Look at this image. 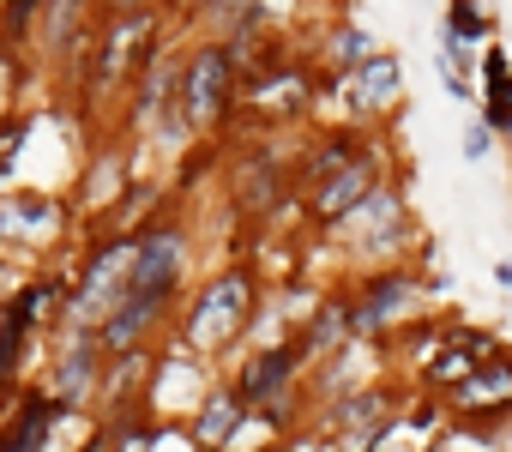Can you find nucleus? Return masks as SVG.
Instances as JSON below:
<instances>
[{"instance_id": "obj_13", "label": "nucleus", "mask_w": 512, "mask_h": 452, "mask_svg": "<svg viewBox=\"0 0 512 452\" xmlns=\"http://www.w3.org/2000/svg\"><path fill=\"white\" fill-rule=\"evenodd\" d=\"M61 416H67V404L55 392H19L13 416L0 422V452H49Z\"/></svg>"}, {"instance_id": "obj_4", "label": "nucleus", "mask_w": 512, "mask_h": 452, "mask_svg": "<svg viewBox=\"0 0 512 452\" xmlns=\"http://www.w3.org/2000/svg\"><path fill=\"white\" fill-rule=\"evenodd\" d=\"M338 230H350L356 242L350 248H362L374 266H386L392 254H404V242H410V205H404V187L398 181H380Z\"/></svg>"}, {"instance_id": "obj_2", "label": "nucleus", "mask_w": 512, "mask_h": 452, "mask_svg": "<svg viewBox=\"0 0 512 452\" xmlns=\"http://www.w3.org/2000/svg\"><path fill=\"white\" fill-rule=\"evenodd\" d=\"M241 91H247V79H241V67H235L229 43H223V37H205V43L181 61L175 109L187 115V127H193V133H211L217 121H229V115L241 109Z\"/></svg>"}, {"instance_id": "obj_10", "label": "nucleus", "mask_w": 512, "mask_h": 452, "mask_svg": "<svg viewBox=\"0 0 512 452\" xmlns=\"http://www.w3.org/2000/svg\"><path fill=\"white\" fill-rule=\"evenodd\" d=\"M302 0H193V19L211 37H266L278 19H290Z\"/></svg>"}, {"instance_id": "obj_8", "label": "nucleus", "mask_w": 512, "mask_h": 452, "mask_svg": "<svg viewBox=\"0 0 512 452\" xmlns=\"http://www.w3.org/2000/svg\"><path fill=\"white\" fill-rule=\"evenodd\" d=\"M380 181H386V151H380V145H368L356 163H344L338 175H326L320 187H308V211L326 223V230H338V223H344V217H350L374 187H380Z\"/></svg>"}, {"instance_id": "obj_1", "label": "nucleus", "mask_w": 512, "mask_h": 452, "mask_svg": "<svg viewBox=\"0 0 512 452\" xmlns=\"http://www.w3.org/2000/svg\"><path fill=\"white\" fill-rule=\"evenodd\" d=\"M253 308H260L253 278H247V272H217L205 290H193V302H187V314H181V350H187V356H217V350H229V344L247 332Z\"/></svg>"}, {"instance_id": "obj_24", "label": "nucleus", "mask_w": 512, "mask_h": 452, "mask_svg": "<svg viewBox=\"0 0 512 452\" xmlns=\"http://www.w3.org/2000/svg\"><path fill=\"white\" fill-rule=\"evenodd\" d=\"M43 7H49V0H0V31H7V43L31 37L43 25Z\"/></svg>"}, {"instance_id": "obj_19", "label": "nucleus", "mask_w": 512, "mask_h": 452, "mask_svg": "<svg viewBox=\"0 0 512 452\" xmlns=\"http://www.w3.org/2000/svg\"><path fill=\"white\" fill-rule=\"evenodd\" d=\"M43 43H49V55H67V49H91V37H85V0H49L43 7Z\"/></svg>"}, {"instance_id": "obj_27", "label": "nucleus", "mask_w": 512, "mask_h": 452, "mask_svg": "<svg viewBox=\"0 0 512 452\" xmlns=\"http://www.w3.org/2000/svg\"><path fill=\"white\" fill-rule=\"evenodd\" d=\"M494 284H500V290H512V260H494Z\"/></svg>"}, {"instance_id": "obj_16", "label": "nucleus", "mask_w": 512, "mask_h": 452, "mask_svg": "<svg viewBox=\"0 0 512 452\" xmlns=\"http://www.w3.org/2000/svg\"><path fill=\"white\" fill-rule=\"evenodd\" d=\"M61 230V205L49 193H7L0 199V242H19V248H43Z\"/></svg>"}, {"instance_id": "obj_25", "label": "nucleus", "mask_w": 512, "mask_h": 452, "mask_svg": "<svg viewBox=\"0 0 512 452\" xmlns=\"http://www.w3.org/2000/svg\"><path fill=\"white\" fill-rule=\"evenodd\" d=\"M494 139H500V133H494V127H488V121L476 115V121L464 127V157H470V163H482V157L494 151Z\"/></svg>"}, {"instance_id": "obj_18", "label": "nucleus", "mask_w": 512, "mask_h": 452, "mask_svg": "<svg viewBox=\"0 0 512 452\" xmlns=\"http://www.w3.org/2000/svg\"><path fill=\"white\" fill-rule=\"evenodd\" d=\"M320 55H326V73H332V79H350L362 61H374V55H380V43H374V31H362V25H350V19H344V25H332V31H326Z\"/></svg>"}, {"instance_id": "obj_7", "label": "nucleus", "mask_w": 512, "mask_h": 452, "mask_svg": "<svg viewBox=\"0 0 512 452\" xmlns=\"http://www.w3.org/2000/svg\"><path fill=\"white\" fill-rule=\"evenodd\" d=\"M103 362H109L103 332H97V326H67V338H61V350H55V368H49V386H43V392H55L67 410H85V404L97 398V386H103Z\"/></svg>"}, {"instance_id": "obj_31", "label": "nucleus", "mask_w": 512, "mask_h": 452, "mask_svg": "<svg viewBox=\"0 0 512 452\" xmlns=\"http://www.w3.org/2000/svg\"><path fill=\"white\" fill-rule=\"evenodd\" d=\"M476 452H488V446H476Z\"/></svg>"}, {"instance_id": "obj_12", "label": "nucleus", "mask_w": 512, "mask_h": 452, "mask_svg": "<svg viewBox=\"0 0 512 452\" xmlns=\"http://www.w3.org/2000/svg\"><path fill=\"white\" fill-rule=\"evenodd\" d=\"M446 410L464 422H476V416H500V410H512V356L500 350L494 362H482L470 380H458V386H446Z\"/></svg>"}, {"instance_id": "obj_32", "label": "nucleus", "mask_w": 512, "mask_h": 452, "mask_svg": "<svg viewBox=\"0 0 512 452\" xmlns=\"http://www.w3.org/2000/svg\"><path fill=\"white\" fill-rule=\"evenodd\" d=\"M0 350H7V344H0Z\"/></svg>"}, {"instance_id": "obj_21", "label": "nucleus", "mask_w": 512, "mask_h": 452, "mask_svg": "<svg viewBox=\"0 0 512 452\" xmlns=\"http://www.w3.org/2000/svg\"><path fill=\"white\" fill-rule=\"evenodd\" d=\"M278 181H284V175H278V157H272V151H253V163H247L241 181H235V199H241L247 211H260V205L278 193Z\"/></svg>"}, {"instance_id": "obj_15", "label": "nucleus", "mask_w": 512, "mask_h": 452, "mask_svg": "<svg viewBox=\"0 0 512 452\" xmlns=\"http://www.w3.org/2000/svg\"><path fill=\"white\" fill-rule=\"evenodd\" d=\"M241 422H247V398H241L235 386H211V392L199 398L187 434H193L199 452H229V440L241 434Z\"/></svg>"}, {"instance_id": "obj_26", "label": "nucleus", "mask_w": 512, "mask_h": 452, "mask_svg": "<svg viewBox=\"0 0 512 452\" xmlns=\"http://www.w3.org/2000/svg\"><path fill=\"white\" fill-rule=\"evenodd\" d=\"M79 452H115V422H109V428H97V434H91Z\"/></svg>"}, {"instance_id": "obj_30", "label": "nucleus", "mask_w": 512, "mask_h": 452, "mask_svg": "<svg viewBox=\"0 0 512 452\" xmlns=\"http://www.w3.org/2000/svg\"><path fill=\"white\" fill-rule=\"evenodd\" d=\"M506 151H512V133H506Z\"/></svg>"}, {"instance_id": "obj_23", "label": "nucleus", "mask_w": 512, "mask_h": 452, "mask_svg": "<svg viewBox=\"0 0 512 452\" xmlns=\"http://www.w3.org/2000/svg\"><path fill=\"white\" fill-rule=\"evenodd\" d=\"M476 73H482V109H488V103H512V61H506L500 43H482Z\"/></svg>"}, {"instance_id": "obj_9", "label": "nucleus", "mask_w": 512, "mask_h": 452, "mask_svg": "<svg viewBox=\"0 0 512 452\" xmlns=\"http://www.w3.org/2000/svg\"><path fill=\"white\" fill-rule=\"evenodd\" d=\"M302 344H260L241 368H235V392L247 398V410H278V398L296 392V368H302Z\"/></svg>"}, {"instance_id": "obj_29", "label": "nucleus", "mask_w": 512, "mask_h": 452, "mask_svg": "<svg viewBox=\"0 0 512 452\" xmlns=\"http://www.w3.org/2000/svg\"><path fill=\"white\" fill-rule=\"evenodd\" d=\"M428 452H452V434H440V440H434V446H428Z\"/></svg>"}, {"instance_id": "obj_17", "label": "nucleus", "mask_w": 512, "mask_h": 452, "mask_svg": "<svg viewBox=\"0 0 512 452\" xmlns=\"http://www.w3.org/2000/svg\"><path fill=\"white\" fill-rule=\"evenodd\" d=\"M296 344H302V356H308V362H326V356L350 350V344H356V314H350V296H326V302L308 314V326L296 332Z\"/></svg>"}, {"instance_id": "obj_22", "label": "nucleus", "mask_w": 512, "mask_h": 452, "mask_svg": "<svg viewBox=\"0 0 512 452\" xmlns=\"http://www.w3.org/2000/svg\"><path fill=\"white\" fill-rule=\"evenodd\" d=\"M452 37H464L470 49L476 43H494V19L482 13V0H446V19H440Z\"/></svg>"}, {"instance_id": "obj_5", "label": "nucleus", "mask_w": 512, "mask_h": 452, "mask_svg": "<svg viewBox=\"0 0 512 452\" xmlns=\"http://www.w3.org/2000/svg\"><path fill=\"white\" fill-rule=\"evenodd\" d=\"M139 248H133V278L127 290H145V296H169L181 302V278H187V230L181 223H139Z\"/></svg>"}, {"instance_id": "obj_14", "label": "nucleus", "mask_w": 512, "mask_h": 452, "mask_svg": "<svg viewBox=\"0 0 512 452\" xmlns=\"http://www.w3.org/2000/svg\"><path fill=\"white\" fill-rule=\"evenodd\" d=\"M338 91L350 97V109L356 115H392L398 109V97H404V67H398V55L392 49H380L374 61H362L350 79H338Z\"/></svg>"}, {"instance_id": "obj_6", "label": "nucleus", "mask_w": 512, "mask_h": 452, "mask_svg": "<svg viewBox=\"0 0 512 452\" xmlns=\"http://www.w3.org/2000/svg\"><path fill=\"white\" fill-rule=\"evenodd\" d=\"M416 296H422V278L410 272V266H374L356 290H350V314H356V338H386V326L404 314V308H416Z\"/></svg>"}, {"instance_id": "obj_3", "label": "nucleus", "mask_w": 512, "mask_h": 452, "mask_svg": "<svg viewBox=\"0 0 512 452\" xmlns=\"http://www.w3.org/2000/svg\"><path fill=\"white\" fill-rule=\"evenodd\" d=\"M133 248H139V236H109V242L91 248L85 272L73 278V290H67V302H61V320H67V326H103V320L121 308L127 278H133Z\"/></svg>"}, {"instance_id": "obj_28", "label": "nucleus", "mask_w": 512, "mask_h": 452, "mask_svg": "<svg viewBox=\"0 0 512 452\" xmlns=\"http://www.w3.org/2000/svg\"><path fill=\"white\" fill-rule=\"evenodd\" d=\"M7 284H13V266H0V296H13Z\"/></svg>"}, {"instance_id": "obj_11", "label": "nucleus", "mask_w": 512, "mask_h": 452, "mask_svg": "<svg viewBox=\"0 0 512 452\" xmlns=\"http://www.w3.org/2000/svg\"><path fill=\"white\" fill-rule=\"evenodd\" d=\"M241 97H247V109H253V115H266V121H290V115H302V109L314 103V79H308L296 61H284V55H278L260 79H247V91H241Z\"/></svg>"}, {"instance_id": "obj_20", "label": "nucleus", "mask_w": 512, "mask_h": 452, "mask_svg": "<svg viewBox=\"0 0 512 452\" xmlns=\"http://www.w3.org/2000/svg\"><path fill=\"white\" fill-rule=\"evenodd\" d=\"M362 151H368V145H362L356 133H326V139H320V145L302 157V193H308V187H320L326 175H338L344 163H356Z\"/></svg>"}]
</instances>
